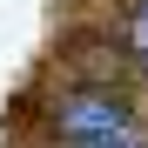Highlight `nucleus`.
<instances>
[{
	"instance_id": "obj_1",
	"label": "nucleus",
	"mask_w": 148,
	"mask_h": 148,
	"mask_svg": "<svg viewBox=\"0 0 148 148\" xmlns=\"http://www.w3.org/2000/svg\"><path fill=\"white\" fill-rule=\"evenodd\" d=\"M54 128L67 135V148H135V114L114 94H61Z\"/></svg>"
},
{
	"instance_id": "obj_2",
	"label": "nucleus",
	"mask_w": 148,
	"mask_h": 148,
	"mask_svg": "<svg viewBox=\"0 0 148 148\" xmlns=\"http://www.w3.org/2000/svg\"><path fill=\"white\" fill-rule=\"evenodd\" d=\"M128 34H135V47H141V54H148V0H141V7H135V20H128Z\"/></svg>"
}]
</instances>
